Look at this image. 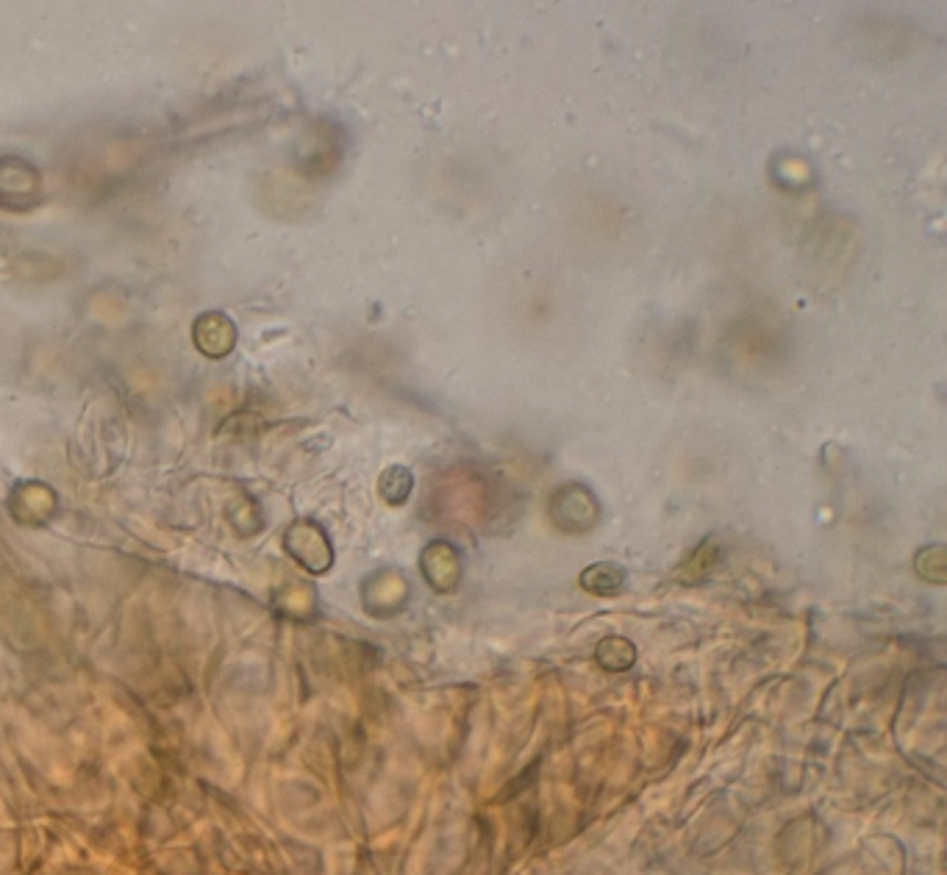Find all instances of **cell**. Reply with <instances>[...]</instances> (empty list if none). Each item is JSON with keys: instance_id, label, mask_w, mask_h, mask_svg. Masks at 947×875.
<instances>
[{"instance_id": "obj_1", "label": "cell", "mask_w": 947, "mask_h": 875, "mask_svg": "<svg viewBox=\"0 0 947 875\" xmlns=\"http://www.w3.org/2000/svg\"><path fill=\"white\" fill-rule=\"evenodd\" d=\"M411 486H414V478H411V473L406 467H389L387 473H383L381 489L389 504H403V500L409 498Z\"/></svg>"}, {"instance_id": "obj_2", "label": "cell", "mask_w": 947, "mask_h": 875, "mask_svg": "<svg viewBox=\"0 0 947 875\" xmlns=\"http://www.w3.org/2000/svg\"><path fill=\"white\" fill-rule=\"evenodd\" d=\"M620 581L622 572L620 567L614 565H598L583 572V587H589V590L594 592H611L614 587H620Z\"/></svg>"}]
</instances>
